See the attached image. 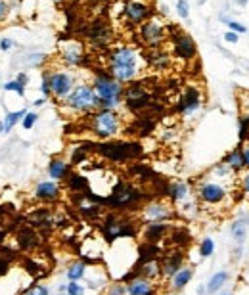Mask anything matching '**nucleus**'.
Wrapping results in <instances>:
<instances>
[{
	"label": "nucleus",
	"instance_id": "obj_1",
	"mask_svg": "<svg viewBox=\"0 0 249 295\" xmlns=\"http://www.w3.org/2000/svg\"><path fill=\"white\" fill-rule=\"evenodd\" d=\"M107 73L121 84L134 82V79L142 73V56L132 46H115L107 56Z\"/></svg>",
	"mask_w": 249,
	"mask_h": 295
},
{
	"label": "nucleus",
	"instance_id": "obj_2",
	"mask_svg": "<svg viewBox=\"0 0 249 295\" xmlns=\"http://www.w3.org/2000/svg\"><path fill=\"white\" fill-rule=\"evenodd\" d=\"M94 151L111 163H127L140 159L144 155V146L136 140H104L94 144Z\"/></svg>",
	"mask_w": 249,
	"mask_h": 295
},
{
	"label": "nucleus",
	"instance_id": "obj_3",
	"mask_svg": "<svg viewBox=\"0 0 249 295\" xmlns=\"http://www.w3.org/2000/svg\"><path fill=\"white\" fill-rule=\"evenodd\" d=\"M142 200H144V192L140 188L125 180H117L111 188V192L102 200V205L113 211H129L132 207L140 205Z\"/></svg>",
	"mask_w": 249,
	"mask_h": 295
},
{
	"label": "nucleus",
	"instance_id": "obj_4",
	"mask_svg": "<svg viewBox=\"0 0 249 295\" xmlns=\"http://www.w3.org/2000/svg\"><path fill=\"white\" fill-rule=\"evenodd\" d=\"M92 88L98 96V109H117L123 102V84L115 80L109 73H98L94 77Z\"/></svg>",
	"mask_w": 249,
	"mask_h": 295
},
{
	"label": "nucleus",
	"instance_id": "obj_5",
	"mask_svg": "<svg viewBox=\"0 0 249 295\" xmlns=\"http://www.w3.org/2000/svg\"><path fill=\"white\" fill-rule=\"evenodd\" d=\"M100 232L107 243L117 240H134L138 236V224L125 215L107 213L100 224Z\"/></svg>",
	"mask_w": 249,
	"mask_h": 295
},
{
	"label": "nucleus",
	"instance_id": "obj_6",
	"mask_svg": "<svg viewBox=\"0 0 249 295\" xmlns=\"http://www.w3.org/2000/svg\"><path fill=\"white\" fill-rule=\"evenodd\" d=\"M121 117L113 109H96L90 113V131L102 140H109L121 133Z\"/></svg>",
	"mask_w": 249,
	"mask_h": 295
},
{
	"label": "nucleus",
	"instance_id": "obj_7",
	"mask_svg": "<svg viewBox=\"0 0 249 295\" xmlns=\"http://www.w3.org/2000/svg\"><path fill=\"white\" fill-rule=\"evenodd\" d=\"M66 106L75 113H92L98 109V96L92 84H79L66 98Z\"/></svg>",
	"mask_w": 249,
	"mask_h": 295
},
{
	"label": "nucleus",
	"instance_id": "obj_8",
	"mask_svg": "<svg viewBox=\"0 0 249 295\" xmlns=\"http://www.w3.org/2000/svg\"><path fill=\"white\" fill-rule=\"evenodd\" d=\"M138 33H140L142 42L150 50L161 48L163 42L169 39V29H167V25H163V21L158 17H150L142 25H138Z\"/></svg>",
	"mask_w": 249,
	"mask_h": 295
},
{
	"label": "nucleus",
	"instance_id": "obj_9",
	"mask_svg": "<svg viewBox=\"0 0 249 295\" xmlns=\"http://www.w3.org/2000/svg\"><path fill=\"white\" fill-rule=\"evenodd\" d=\"M176 217L174 209L169 203L161 200L150 201L142 207V221L144 222H169Z\"/></svg>",
	"mask_w": 249,
	"mask_h": 295
},
{
	"label": "nucleus",
	"instance_id": "obj_10",
	"mask_svg": "<svg viewBox=\"0 0 249 295\" xmlns=\"http://www.w3.org/2000/svg\"><path fill=\"white\" fill-rule=\"evenodd\" d=\"M169 40L172 42V54L182 60V62H192L196 58V42L190 35L182 31H170Z\"/></svg>",
	"mask_w": 249,
	"mask_h": 295
},
{
	"label": "nucleus",
	"instance_id": "obj_11",
	"mask_svg": "<svg viewBox=\"0 0 249 295\" xmlns=\"http://www.w3.org/2000/svg\"><path fill=\"white\" fill-rule=\"evenodd\" d=\"M123 102L131 111H142L152 106V98L140 82H131V86L125 88L123 92Z\"/></svg>",
	"mask_w": 249,
	"mask_h": 295
},
{
	"label": "nucleus",
	"instance_id": "obj_12",
	"mask_svg": "<svg viewBox=\"0 0 249 295\" xmlns=\"http://www.w3.org/2000/svg\"><path fill=\"white\" fill-rule=\"evenodd\" d=\"M48 75V84H50V92L56 96L58 100H66L67 96L71 94V90L75 88L73 82V75L67 71H50Z\"/></svg>",
	"mask_w": 249,
	"mask_h": 295
},
{
	"label": "nucleus",
	"instance_id": "obj_13",
	"mask_svg": "<svg viewBox=\"0 0 249 295\" xmlns=\"http://www.w3.org/2000/svg\"><path fill=\"white\" fill-rule=\"evenodd\" d=\"M86 39L90 42L92 46L96 48H105L113 42V31H111V25L104 21V19H96L88 25V31H86Z\"/></svg>",
	"mask_w": 249,
	"mask_h": 295
},
{
	"label": "nucleus",
	"instance_id": "obj_14",
	"mask_svg": "<svg viewBox=\"0 0 249 295\" xmlns=\"http://www.w3.org/2000/svg\"><path fill=\"white\" fill-rule=\"evenodd\" d=\"M152 13H154L152 8L146 2H142V0H129L123 6V15L132 25H142L144 21H148L152 17Z\"/></svg>",
	"mask_w": 249,
	"mask_h": 295
},
{
	"label": "nucleus",
	"instance_id": "obj_15",
	"mask_svg": "<svg viewBox=\"0 0 249 295\" xmlns=\"http://www.w3.org/2000/svg\"><path fill=\"white\" fill-rule=\"evenodd\" d=\"M226 190L217 182H201L197 186V198L205 205H219L226 198Z\"/></svg>",
	"mask_w": 249,
	"mask_h": 295
},
{
	"label": "nucleus",
	"instance_id": "obj_16",
	"mask_svg": "<svg viewBox=\"0 0 249 295\" xmlns=\"http://www.w3.org/2000/svg\"><path fill=\"white\" fill-rule=\"evenodd\" d=\"M33 198L42 203H56L62 198V186L56 180H42L33 190Z\"/></svg>",
	"mask_w": 249,
	"mask_h": 295
},
{
	"label": "nucleus",
	"instance_id": "obj_17",
	"mask_svg": "<svg viewBox=\"0 0 249 295\" xmlns=\"http://www.w3.org/2000/svg\"><path fill=\"white\" fill-rule=\"evenodd\" d=\"M27 222H29V226H33L35 230H52L56 226V215L48 207H39V209L29 213Z\"/></svg>",
	"mask_w": 249,
	"mask_h": 295
},
{
	"label": "nucleus",
	"instance_id": "obj_18",
	"mask_svg": "<svg viewBox=\"0 0 249 295\" xmlns=\"http://www.w3.org/2000/svg\"><path fill=\"white\" fill-rule=\"evenodd\" d=\"M15 241L21 251H33L40 245V236L33 226H21L15 232Z\"/></svg>",
	"mask_w": 249,
	"mask_h": 295
},
{
	"label": "nucleus",
	"instance_id": "obj_19",
	"mask_svg": "<svg viewBox=\"0 0 249 295\" xmlns=\"http://www.w3.org/2000/svg\"><path fill=\"white\" fill-rule=\"evenodd\" d=\"M86 54H84V48L83 44L77 42V40H67L62 48V60L66 62L67 66H83Z\"/></svg>",
	"mask_w": 249,
	"mask_h": 295
},
{
	"label": "nucleus",
	"instance_id": "obj_20",
	"mask_svg": "<svg viewBox=\"0 0 249 295\" xmlns=\"http://www.w3.org/2000/svg\"><path fill=\"white\" fill-rule=\"evenodd\" d=\"M182 263H184V255L180 249H176L172 253L161 255V276L163 278H172L182 268Z\"/></svg>",
	"mask_w": 249,
	"mask_h": 295
},
{
	"label": "nucleus",
	"instance_id": "obj_21",
	"mask_svg": "<svg viewBox=\"0 0 249 295\" xmlns=\"http://www.w3.org/2000/svg\"><path fill=\"white\" fill-rule=\"evenodd\" d=\"M199 106H201V94H199V90H197L196 86H188V88L184 90L176 109H178L182 115H190V113H194Z\"/></svg>",
	"mask_w": 249,
	"mask_h": 295
},
{
	"label": "nucleus",
	"instance_id": "obj_22",
	"mask_svg": "<svg viewBox=\"0 0 249 295\" xmlns=\"http://www.w3.org/2000/svg\"><path fill=\"white\" fill-rule=\"evenodd\" d=\"M127 295H158V286L154 280L136 276L127 282Z\"/></svg>",
	"mask_w": 249,
	"mask_h": 295
},
{
	"label": "nucleus",
	"instance_id": "obj_23",
	"mask_svg": "<svg viewBox=\"0 0 249 295\" xmlns=\"http://www.w3.org/2000/svg\"><path fill=\"white\" fill-rule=\"evenodd\" d=\"M170 230L169 222H144L142 226V234H144V241H152L158 243L161 241Z\"/></svg>",
	"mask_w": 249,
	"mask_h": 295
},
{
	"label": "nucleus",
	"instance_id": "obj_24",
	"mask_svg": "<svg viewBox=\"0 0 249 295\" xmlns=\"http://www.w3.org/2000/svg\"><path fill=\"white\" fill-rule=\"evenodd\" d=\"M167 198H169L172 203H176V205L188 201L190 200V186H188V182H184V180H174V182H170L169 186H167Z\"/></svg>",
	"mask_w": 249,
	"mask_h": 295
},
{
	"label": "nucleus",
	"instance_id": "obj_25",
	"mask_svg": "<svg viewBox=\"0 0 249 295\" xmlns=\"http://www.w3.org/2000/svg\"><path fill=\"white\" fill-rule=\"evenodd\" d=\"M69 173H71V163L60 159V157L50 159V163H48V176L52 180L62 182V180H66L67 176H69Z\"/></svg>",
	"mask_w": 249,
	"mask_h": 295
},
{
	"label": "nucleus",
	"instance_id": "obj_26",
	"mask_svg": "<svg viewBox=\"0 0 249 295\" xmlns=\"http://www.w3.org/2000/svg\"><path fill=\"white\" fill-rule=\"evenodd\" d=\"M148 64L159 71H163L170 66V56L161 48H152V52L148 56Z\"/></svg>",
	"mask_w": 249,
	"mask_h": 295
},
{
	"label": "nucleus",
	"instance_id": "obj_27",
	"mask_svg": "<svg viewBox=\"0 0 249 295\" xmlns=\"http://www.w3.org/2000/svg\"><path fill=\"white\" fill-rule=\"evenodd\" d=\"M248 230H249V217H240L232 222V238L238 245H242L246 238H248Z\"/></svg>",
	"mask_w": 249,
	"mask_h": 295
},
{
	"label": "nucleus",
	"instance_id": "obj_28",
	"mask_svg": "<svg viewBox=\"0 0 249 295\" xmlns=\"http://www.w3.org/2000/svg\"><path fill=\"white\" fill-rule=\"evenodd\" d=\"M192 276H194V270L190 267H182L172 278H170V286H172V290L174 292H180V290H184L188 284H190V280H192Z\"/></svg>",
	"mask_w": 249,
	"mask_h": 295
},
{
	"label": "nucleus",
	"instance_id": "obj_29",
	"mask_svg": "<svg viewBox=\"0 0 249 295\" xmlns=\"http://www.w3.org/2000/svg\"><path fill=\"white\" fill-rule=\"evenodd\" d=\"M66 182H67V190L69 192H75V194H83V192L88 190V178L79 173H69Z\"/></svg>",
	"mask_w": 249,
	"mask_h": 295
},
{
	"label": "nucleus",
	"instance_id": "obj_30",
	"mask_svg": "<svg viewBox=\"0 0 249 295\" xmlns=\"http://www.w3.org/2000/svg\"><path fill=\"white\" fill-rule=\"evenodd\" d=\"M66 276L69 282H81L83 278H86V265H84L83 261L71 263L66 270Z\"/></svg>",
	"mask_w": 249,
	"mask_h": 295
},
{
	"label": "nucleus",
	"instance_id": "obj_31",
	"mask_svg": "<svg viewBox=\"0 0 249 295\" xmlns=\"http://www.w3.org/2000/svg\"><path fill=\"white\" fill-rule=\"evenodd\" d=\"M224 163L234 171V173H240L244 167H246V163H244V153H242V148H238V149H232L228 155H226V159Z\"/></svg>",
	"mask_w": 249,
	"mask_h": 295
},
{
	"label": "nucleus",
	"instance_id": "obj_32",
	"mask_svg": "<svg viewBox=\"0 0 249 295\" xmlns=\"http://www.w3.org/2000/svg\"><path fill=\"white\" fill-rule=\"evenodd\" d=\"M27 109H17V111H8L6 113V117H4V133H12V129L17 125V123H21L23 117H25Z\"/></svg>",
	"mask_w": 249,
	"mask_h": 295
},
{
	"label": "nucleus",
	"instance_id": "obj_33",
	"mask_svg": "<svg viewBox=\"0 0 249 295\" xmlns=\"http://www.w3.org/2000/svg\"><path fill=\"white\" fill-rule=\"evenodd\" d=\"M226 280H228V272H226V270H221V272L213 274L209 284H207V294H217L224 284H226Z\"/></svg>",
	"mask_w": 249,
	"mask_h": 295
},
{
	"label": "nucleus",
	"instance_id": "obj_34",
	"mask_svg": "<svg viewBox=\"0 0 249 295\" xmlns=\"http://www.w3.org/2000/svg\"><path fill=\"white\" fill-rule=\"evenodd\" d=\"M131 174L134 178H138V180H154L152 176H156L154 171L148 165H144V163H134L131 167Z\"/></svg>",
	"mask_w": 249,
	"mask_h": 295
},
{
	"label": "nucleus",
	"instance_id": "obj_35",
	"mask_svg": "<svg viewBox=\"0 0 249 295\" xmlns=\"http://www.w3.org/2000/svg\"><path fill=\"white\" fill-rule=\"evenodd\" d=\"M19 295H50V288L46 284H31Z\"/></svg>",
	"mask_w": 249,
	"mask_h": 295
},
{
	"label": "nucleus",
	"instance_id": "obj_36",
	"mask_svg": "<svg viewBox=\"0 0 249 295\" xmlns=\"http://www.w3.org/2000/svg\"><path fill=\"white\" fill-rule=\"evenodd\" d=\"M6 92H15L17 96H25V84H21L19 80H8V82H4V86H2Z\"/></svg>",
	"mask_w": 249,
	"mask_h": 295
},
{
	"label": "nucleus",
	"instance_id": "obj_37",
	"mask_svg": "<svg viewBox=\"0 0 249 295\" xmlns=\"http://www.w3.org/2000/svg\"><path fill=\"white\" fill-rule=\"evenodd\" d=\"M213 251H215V241H213V238H203L201 243H199V255L203 259H207V257L213 255Z\"/></svg>",
	"mask_w": 249,
	"mask_h": 295
},
{
	"label": "nucleus",
	"instance_id": "obj_38",
	"mask_svg": "<svg viewBox=\"0 0 249 295\" xmlns=\"http://www.w3.org/2000/svg\"><path fill=\"white\" fill-rule=\"evenodd\" d=\"M37 121H39V113H35V111H27L23 121H21V125H23L25 131H31V129L37 125Z\"/></svg>",
	"mask_w": 249,
	"mask_h": 295
},
{
	"label": "nucleus",
	"instance_id": "obj_39",
	"mask_svg": "<svg viewBox=\"0 0 249 295\" xmlns=\"http://www.w3.org/2000/svg\"><path fill=\"white\" fill-rule=\"evenodd\" d=\"M67 295H84V286H81L79 282H69L66 284Z\"/></svg>",
	"mask_w": 249,
	"mask_h": 295
},
{
	"label": "nucleus",
	"instance_id": "obj_40",
	"mask_svg": "<svg viewBox=\"0 0 249 295\" xmlns=\"http://www.w3.org/2000/svg\"><path fill=\"white\" fill-rule=\"evenodd\" d=\"M107 295H127V284L123 282H115L107 288Z\"/></svg>",
	"mask_w": 249,
	"mask_h": 295
},
{
	"label": "nucleus",
	"instance_id": "obj_41",
	"mask_svg": "<svg viewBox=\"0 0 249 295\" xmlns=\"http://www.w3.org/2000/svg\"><path fill=\"white\" fill-rule=\"evenodd\" d=\"M176 12H178V15H180L182 19H188V15H190L188 0H178V2H176Z\"/></svg>",
	"mask_w": 249,
	"mask_h": 295
},
{
	"label": "nucleus",
	"instance_id": "obj_42",
	"mask_svg": "<svg viewBox=\"0 0 249 295\" xmlns=\"http://www.w3.org/2000/svg\"><path fill=\"white\" fill-rule=\"evenodd\" d=\"M40 92H42V96H44V98L52 96V92H50V84H48V75H46V73L42 75V82H40Z\"/></svg>",
	"mask_w": 249,
	"mask_h": 295
},
{
	"label": "nucleus",
	"instance_id": "obj_43",
	"mask_svg": "<svg viewBox=\"0 0 249 295\" xmlns=\"http://www.w3.org/2000/svg\"><path fill=\"white\" fill-rule=\"evenodd\" d=\"M10 15V4L6 0H0V23Z\"/></svg>",
	"mask_w": 249,
	"mask_h": 295
},
{
	"label": "nucleus",
	"instance_id": "obj_44",
	"mask_svg": "<svg viewBox=\"0 0 249 295\" xmlns=\"http://www.w3.org/2000/svg\"><path fill=\"white\" fill-rule=\"evenodd\" d=\"M12 48H13L12 39H0V50H2V52H10Z\"/></svg>",
	"mask_w": 249,
	"mask_h": 295
},
{
	"label": "nucleus",
	"instance_id": "obj_45",
	"mask_svg": "<svg viewBox=\"0 0 249 295\" xmlns=\"http://www.w3.org/2000/svg\"><path fill=\"white\" fill-rule=\"evenodd\" d=\"M228 27L234 31V33H246L248 29L242 25V23H238V21H228Z\"/></svg>",
	"mask_w": 249,
	"mask_h": 295
},
{
	"label": "nucleus",
	"instance_id": "obj_46",
	"mask_svg": "<svg viewBox=\"0 0 249 295\" xmlns=\"http://www.w3.org/2000/svg\"><path fill=\"white\" fill-rule=\"evenodd\" d=\"M242 188H244L246 194H249V173L244 174V178H242Z\"/></svg>",
	"mask_w": 249,
	"mask_h": 295
},
{
	"label": "nucleus",
	"instance_id": "obj_47",
	"mask_svg": "<svg viewBox=\"0 0 249 295\" xmlns=\"http://www.w3.org/2000/svg\"><path fill=\"white\" fill-rule=\"evenodd\" d=\"M224 40H226V42H238V35L234 31H230V33L224 35Z\"/></svg>",
	"mask_w": 249,
	"mask_h": 295
},
{
	"label": "nucleus",
	"instance_id": "obj_48",
	"mask_svg": "<svg viewBox=\"0 0 249 295\" xmlns=\"http://www.w3.org/2000/svg\"><path fill=\"white\" fill-rule=\"evenodd\" d=\"M242 153H244V163H246V167L249 169V146H246L242 149Z\"/></svg>",
	"mask_w": 249,
	"mask_h": 295
},
{
	"label": "nucleus",
	"instance_id": "obj_49",
	"mask_svg": "<svg viewBox=\"0 0 249 295\" xmlns=\"http://www.w3.org/2000/svg\"><path fill=\"white\" fill-rule=\"evenodd\" d=\"M15 80H19L21 84H27V82H29V77H27V73H23V71H21V73L17 75V79H15Z\"/></svg>",
	"mask_w": 249,
	"mask_h": 295
},
{
	"label": "nucleus",
	"instance_id": "obj_50",
	"mask_svg": "<svg viewBox=\"0 0 249 295\" xmlns=\"http://www.w3.org/2000/svg\"><path fill=\"white\" fill-rule=\"evenodd\" d=\"M44 102H46V98L42 96V98H39V100H35V102H33V106H35V107H40L42 104H44Z\"/></svg>",
	"mask_w": 249,
	"mask_h": 295
},
{
	"label": "nucleus",
	"instance_id": "obj_51",
	"mask_svg": "<svg viewBox=\"0 0 249 295\" xmlns=\"http://www.w3.org/2000/svg\"><path fill=\"white\" fill-rule=\"evenodd\" d=\"M0 134H4V121L0 119Z\"/></svg>",
	"mask_w": 249,
	"mask_h": 295
},
{
	"label": "nucleus",
	"instance_id": "obj_52",
	"mask_svg": "<svg viewBox=\"0 0 249 295\" xmlns=\"http://www.w3.org/2000/svg\"><path fill=\"white\" fill-rule=\"evenodd\" d=\"M236 2H238V4H242V6H246L249 0H236Z\"/></svg>",
	"mask_w": 249,
	"mask_h": 295
},
{
	"label": "nucleus",
	"instance_id": "obj_53",
	"mask_svg": "<svg viewBox=\"0 0 249 295\" xmlns=\"http://www.w3.org/2000/svg\"><path fill=\"white\" fill-rule=\"evenodd\" d=\"M52 2H56V4H60V2H64V0H52Z\"/></svg>",
	"mask_w": 249,
	"mask_h": 295
},
{
	"label": "nucleus",
	"instance_id": "obj_54",
	"mask_svg": "<svg viewBox=\"0 0 249 295\" xmlns=\"http://www.w3.org/2000/svg\"><path fill=\"white\" fill-rule=\"evenodd\" d=\"M56 295H67V294H66V292H64V294H60V292H58V294H56Z\"/></svg>",
	"mask_w": 249,
	"mask_h": 295
},
{
	"label": "nucleus",
	"instance_id": "obj_55",
	"mask_svg": "<svg viewBox=\"0 0 249 295\" xmlns=\"http://www.w3.org/2000/svg\"><path fill=\"white\" fill-rule=\"evenodd\" d=\"M92 2H102V0H92Z\"/></svg>",
	"mask_w": 249,
	"mask_h": 295
},
{
	"label": "nucleus",
	"instance_id": "obj_56",
	"mask_svg": "<svg viewBox=\"0 0 249 295\" xmlns=\"http://www.w3.org/2000/svg\"><path fill=\"white\" fill-rule=\"evenodd\" d=\"M223 295H230V294H223Z\"/></svg>",
	"mask_w": 249,
	"mask_h": 295
}]
</instances>
